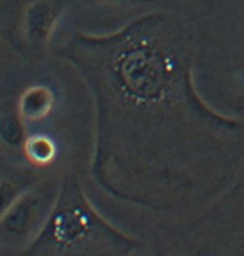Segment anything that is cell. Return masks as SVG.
Wrapping results in <instances>:
<instances>
[{
	"mask_svg": "<svg viewBox=\"0 0 244 256\" xmlns=\"http://www.w3.org/2000/svg\"><path fill=\"white\" fill-rule=\"evenodd\" d=\"M40 213H42V206L37 198H28L27 194H22L12 204V208L0 218V224L10 236H22L30 230H33L35 224L40 226V232H42L45 224L40 222Z\"/></svg>",
	"mask_w": 244,
	"mask_h": 256,
	"instance_id": "cell-1",
	"label": "cell"
},
{
	"mask_svg": "<svg viewBox=\"0 0 244 256\" xmlns=\"http://www.w3.org/2000/svg\"><path fill=\"white\" fill-rule=\"evenodd\" d=\"M53 106V94L52 90L43 85H33L25 90L22 98L18 102V110L23 120L37 122L45 118Z\"/></svg>",
	"mask_w": 244,
	"mask_h": 256,
	"instance_id": "cell-2",
	"label": "cell"
},
{
	"mask_svg": "<svg viewBox=\"0 0 244 256\" xmlns=\"http://www.w3.org/2000/svg\"><path fill=\"white\" fill-rule=\"evenodd\" d=\"M53 8L43 2H35L27 8L25 14V34L32 42H40L48 37L55 24Z\"/></svg>",
	"mask_w": 244,
	"mask_h": 256,
	"instance_id": "cell-3",
	"label": "cell"
},
{
	"mask_svg": "<svg viewBox=\"0 0 244 256\" xmlns=\"http://www.w3.org/2000/svg\"><path fill=\"white\" fill-rule=\"evenodd\" d=\"M23 152L35 165H48L57 155V146L47 135H30L23 142Z\"/></svg>",
	"mask_w": 244,
	"mask_h": 256,
	"instance_id": "cell-4",
	"label": "cell"
},
{
	"mask_svg": "<svg viewBox=\"0 0 244 256\" xmlns=\"http://www.w3.org/2000/svg\"><path fill=\"white\" fill-rule=\"evenodd\" d=\"M22 135L23 130L20 126L18 120L13 118V116H5V118L0 122V138L7 143V145H18L22 142Z\"/></svg>",
	"mask_w": 244,
	"mask_h": 256,
	"instance_id": "cell-5",
	"label": "cell"
},
{
	"mask_svg": "<svg viewBox=\"0 0 244 256\" xmlns=\"http://www.w3.org/2000/svg\"><path fill=\"white\" fill-rule=\"evenodd\" d=\"M22 192L13 185L12 182L2 180L0 182V218L12 208V204L22 196Z\"/></svg>",
	"mask_w": 244,
	"mask_h": 256,
	"instance_id": "cell-6",
	"label": "cell"
}]
</instances>
